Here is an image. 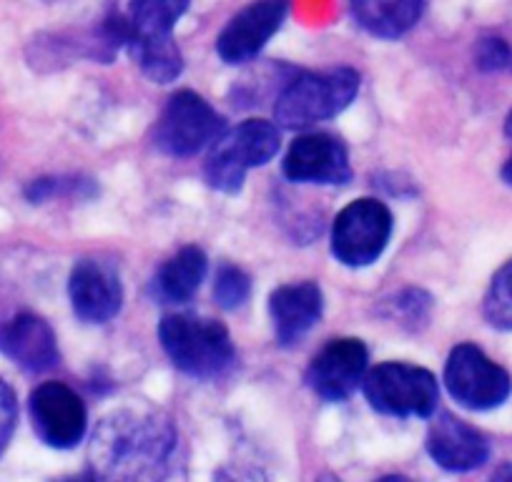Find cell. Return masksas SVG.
<instances>
[{
  "instance_id": "cell-20",
  "label": "cell",
  "mask_w": 512,
  "mask_h": 482,
  "mask_svg": "<svg viewBox=\"0 0 512 482\" xmlns=\"http://www.w3.org/2000/svg\"><path fill=\"white\" fill-rule=\"evenodd\" d=\"M128 51L141 66L144 76H149L154 83H171L184 71V58H181L174 38H166V41H134L128 43Z\"/></svg>"
},
{
  "instance_id": "cell-6",
  "label": "cell",
  "mask_w": 512,
  "mask_h": 482,
  "mask_svg": "<svg viewBox=\"0 0 512 482\" xmlns=\"http://www.w3.org/2000/svg\"><path fill=\"white\" fill-rule=\"evenodd\" d=\"M224 134V118L209 106V101L194 91H179L169 98L161 121L156 126V146L166 156L186 159Z\"/></svg>"
},
{
  "instance_id": "cell-24",
  "label": "cell",
  "mask_w": 512,
  "mask_h": 482,
  "mask_svg": "<svg viewBox=\"0 0 512 482\" xmlns=\"http://www.w3.org/2000/svg\"><path fill=\"white\" fill-rule=\"evenodd\" d=\"M18 420V405L16 395L6 382H0V452L6 450L8 440H11L13 430H16Z\"/></svg>"
},
{
  "instance_id": "cell-12",
  "label": "cell",
  "mask_w": 512,
  "mask_h": 482,
  "mask_svg": "<svg viewBox=\"0 0 512 482\" xmlns=\"http://www.w3.org/2000/svg\"><path fill=\"white\" fill-rule=\"evenodd\" d=\"M284 176L297 184H347L352 179L347 146L329 134H304L284 156Z\"/></svg>"
},
{
  "instance_id": "cell-3",
  "label": "cell",
  "mask_w": 512,
  "mask_h": 482,
  "mask_svg": "<svg viewBox=\"0 0 512 482\" xmlns=\"http://www.w3.org/2000/svg\"><path fill=\"white\" fill-rule=\"evenodd\" d=\"M359 91L354 68H334L322 73H302L284 86L274 103V116L284 129H309L342 113Z\"/></svg>"
},
{
  "instance_id": "cell-1",
  "label": "cell",
  "mask_w": 512,
  "mask_h": 482,
  "mask_svg": "<svg viewBox=\"0 0 512 482\" xmlns=\"http://www.w3.org/2000/svg\"><path fill=\"white\" fill-rule=\"evenodd\" d=\"M176 427L154 407H121L101 420L88 447L93 475L101 480L146 482L169 472Z\"/></svg>"
},
{
  "instance_id": "cell-11",
  "label": "cell",
  "mask_w": 512,
  "mask_h": 482,
  "mask_svg": "<svg viewBox=\"0 0 512 482\" xmlns=\"http://www.w3.org/2000/svg\"><path fill=\"white\" fill-rule=\"evenodd\" d=\"M367 347L362 339H332L307 370V382L322 400L342 402L357 390L367 372Z\"/></svg>"
},
{
  "instance_id": "cell-25",
  "label": "cell",
  "mask_w": 512,
  "mask_h": 482,
  "mask_svg": "<svg viewBox=\"0 0 512 482\" xmlns=\"http://www.w3.org/2000/svg\"><path fill=\"white\" fill-rule=\"evenodd\" d=\"M505 139L512 144V111L505 121ZM502 181H505L507 186H512V156L505 161V166H502Z\"/></svg>"
},
{
  "instance_id": "cell-21",
  "label": "cell",
  "mask_w": 512,
  "mask_h": 482,
  "mask_svg": "<svg viewBox=\"0 0 512 482\" xmlns=\"http://www.w3.org/2000/svg\"><path fill=\"white\" fill-rule=\"evenodd\" d=\"M482 312L492 327L512 332V259L492 277Z\"/></svg>"
},
{
  "instance_id": "cell-5",
  "label": "cell",
  "mask_w": 512,
  "mask_h": 482,
  "mask_svg": "<svg viewBox=\"0 0 512 482\" xmlns=\"http://www.w3.org/2000/svg\"><path fill=\"white\" fill-rule=\"evenodd\" d=\"M364 397L382 415L432 417L440 400L435 375L405 362H384L362 380Z\"/></svg>"
},
{
  "instance_id": "cell-14",
  "label": "cell",
  "mask_w": 512,
  "mask_h": 482,
  "mask_svg": "<svg viewBox=\"0 0 512 482\" xmlns=\"http://www.w3.org/2000/svg\"><path fill=\"white\" fill-rule=\"evenodd\" d=\"M427 452L445 470L467 472L485 465L490 457V445L475 427L445 412L435 417L427 430Z\"/></svg>"
},
{
  "instance_id": "cell-8",
  "label": "cell",
  "mask_w": 512,
  "mask_h": 482,
  "mask_svg": "<svg viewBox=\"0 0 512 482\" xmlns=\"http://www.w3.org/2000/svg\"><path fill=\"white\" fill-rule=\"evenodd\" d=\"M392 236L390 209L377 199H357L339 211L332 229V254L347 267L377 262Z\"/></svg>"
},
{
  "instance_id": "cell-19",
  "label": "cell",
  "mask_w": 512,
  "mask_h": 482,
  "mask_svg": "<svg viewBox=\"0 0 512 482\" xmlns=\"http://www.w3.org/2000/svg\"><path fill=\"white\" fill-rule=\"evenodd\" d=\"M191 0H131L128 8V43L174 38L176 23L189 11Z\"/></svg>"
},
{
  "instance_id": "cell-22",
  "label": "cell",
  "mask_w": 512,
  "mask_h": 482,
  "mask_svg": "<svg viewBox=\"0 0 512 482\" xmlns=\"http://www.w3.org/2000/svg\"><path fill=\"white\" fill-rule=\"evenodd\" d=\"M251 294V279L241 272L239 267H221L219 274H216L214 284V297L216 302L224 309H236L249 299Z\"/></svg>"
},
{
  "instance_id": "cell-7",
  "label": "cell",
  "mask_w": 512,
  "mask_h": 482,
  "mask_svg": "<svg viewBox=\"0 0 512 482\" xmlns=\"http://www.w3.org/2000/svg\"><path fill=\"white\" fill-rule=\"evenodd\" d=\"M445 385L450 395L467 410H495L505 405L512 380L475 344H457L447 357Z\"/></svg>"
},
{
  "instance_id": "cell-10",
  "label": "cell",
  "mask_w": 512,
  "mask_h": 482,
  "mask_svg": "<svg viewBox=\"0 0 512 482\" xmlns=\"http://www.w3.org/2000/svg\"><path fill=\"white\" fill-rule=\"evenodd\" d=\"M289 13V0H254L236 13L221 36L216 38V53L221 61L236 66L259 56L269 38L282 28Z\"/></svg>"
},
{
  "instance_id": "cell-4",
  "label": "cell",
  "mask_w": 512,
  "mask_h": 482,
  "mask_svg": "<svg viewBox=\"0 0 512 482\" xmlns=\"http://www.w3.org/2000/svg\"><path fill=\"white\" fill-rule=\"evenodd\" d=\"M279 151V129L262 118L244 121L229 134H221L206 156L204 176L211 189L236 194L241 191L246 171L264 166Z\"/></svg>"
},
{
  "instance_id": "cell-17",
  "label": "cell",
  "mask_w": 512,
  "mask_h": 482,
  "mask_svg": "<svg viewBox=\"0 0 512 482\" xmlns=\"http://www.w3.org/2000/svg\"><path fill=\"white\" fill-rule=\"evenodd\" d=\"M359 26L377 38H400L417 26L425 0H349Z\"/></svg>"
},
{
  "instance_id": "cell-13",
  "label": "cell",
  "mask_w": 512,
  "mask_h": 482,
  "mask_svg": "<svg viewBox=\"0 0 512 482\" xmlns=\"http://www.w3.org/2000/svg\"><path fill=\"white\" fill-rule=\"evenodd\" d=\"M73 312L88 324H103L121 309L123 289L113 264L101 259H81L68 282Z\"/></svg>"
},
{
  "instance_id": "cell-16",
  "label": "cell",
  "mask_w": 512,
  "mask_h": 482,
  "mask_svg": "<svg viewBox=\"0 0 512 482\" xmlns=\"http://www.w3.org/2000/svg\"><path fill=\"white\" fill-rule=\"evenodd\" d=\"M322 289L314 282L284 284L269 297L274 332L284 347L297 344L322 317Z\"/></svg>"
},
{
  "instance_id": "cell-18",
  "label": "cell",
  "mask_w": 512,
  "mask_h": 482,
  "mask_svg": "<svg viewBox=\"0 0 512 482\" xmlns=\"http://www.w3.org/2000/svg\"><path fill=\"white\" fill-rule=\"evenodd\" d=\"M206 254L199 247H184L176 252L154 279V294L164 304L189 302L206 277Z\"/></svg>"
},
{
  "instance_id": "cell-9",
  "label": "cell",
  "mask_w": 512,
  "mask_h": 482,
  "mask_svg": "<svg viewBox=\"0 0 512 482\" xmlns=\"http://www.w3.org/2000/svg\"><path fill=\"white\" fill-rule=\"evenodd\" d=\"M28 407H31L33 430L48 447L71 450L86 435V405L63 382H43L33 390Z\"/></svg>"
},
{
  "instance_id": "cell-15",
  "label": "cell",
  "mask_w": 512,
  "mask_h": 482,
  "mask_svg": "<svg viewBox=\"0 0 512 482\" xmlns=\"http://www.w3.org/2000/svg\"><path fill=\"white\" fill-rule=\"evenodd\" d=\"M0 349L8 359L28 372H46L58 365L56 334L46 319L18 314L0 329Z\"/></svg>"
},
{
  "instance_id": "cell-2",
  "label": "cell",
  "mask_w": 512,
  "mask_h": 482,
  "mask_svg": "<svg viewBox=\"0 0 512 482\" xmlns=\"http://www.w3.org/2000/svg\"><path fill=\"white\" fill-rule=\"evenodd\" d=\"M166 354L184 375L216 380L234 367L236 352L221 322L196 314H169L159 327Z\"/></svg>"
},
{
  "instance_id": "cell-23",
  "label": "cell",
  "mask_w": 512,
  "mask_h": 482,
  "mask_svg": "<svg viewBox=\"0 0 512 482\" xmlns=\"http://www.w3.org/2000/svg\"><path fill=\"white\" fill-rule=\"evenodd\" d=\"M475 61L477 66H480V71L485 73L505 71L512 63V48L507 46V41H502V38H482V41L477 43Z\"/></svg>"
}]
</instances>
